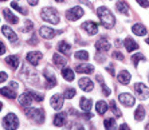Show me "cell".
Returning a JSON list of instances; mask_svg holds the SVG:
<instances>
[{
    "label": "cell",
    "instance_id": "277c9868",
    "mask_svg": "<svg viewBox=\"0 0 149 130\" xmlns=\"http://www.w3.org/2000/svg\"><path fill=\"white\" fill-rule=\"evenodd\" d=\"M3 125L6 129H17L19 127V120L14 113H10L4 117Z\"/></svg>",
    "mask_w": 149,
    "mask_h": 130
},
{
    "label": "cell",
    "instance_id": "ffe728a7",
    "mask_svg": "<svg viewBox=\"0 0 149 130\" xmlns=\"http://www.w3.org/2000/svg\"><path fill=\"white\" fill-rule=\"evenodd\" d=\"M132 31H133V34L139 35V36H144V35H146V32H148L146 27L144 26V24H141V23L134 24V26L132 27Z\"/></svg>",
    "mask_w": 149,
    "mask_h": 130
},
{
    "label": "cell",
    "instance_id": "6da1fadb",
    "mask_svg": "<svg viewBox=\"0 0 149 130\" xmlns=\"http://www.w3.org/2000/svg\"><path fill=\"white\" fill-rule=\"evenodd\" d=\"M97 15H98V17H100L101 24H102L105 28L110 30V28L114 27L116 19H114V16H113V14H111V12L106 7H100V8H98V10H97Z\"/></svg>",
    "mask_w": 149,
    "mask_h": 130
},
{
    "label": "cell",
    "instance_id": "9a60e30c",
    "mask_svg": "<svg viewBox=\"0 0 149 130\" xmlns=\"http://www.w3.org/2000/svg\"><path fill=\"white\" fill-rule=\"evenodd\" d=\"M79 87L83 90V91H91V90L94 89V85H93V82H91V79H89V78H81L79 79Z\"/></svg>",
    "mask_w": 149,
    "mask_h": 130
},
{
    "label": "cell",
    "instance_id": "52a82bcc",
    "mask_svg": "<svg viewBox=\"0 0 149 130\" xmlns=\"http://www.w3.org/2000/svg\"><path fill=\"white\" fill-rule=\"evenodd\" d=\"M134 91L139 95L140 99H146L149 97V87L146 85H144V83H136Z\"/></svg>",
    "mask_w": 149,
    "mask_h": 130
},
{
    "label": "cell",
    "instance_id": "f35d334b",
    "mask_svg": "<svg viewBox=\"0 0 149 130\" xmlns=\"http://www.w3.org/2000/svg\"><path fill=\"white\" fill-rule=\"evenodd\" d=\"M31 92L32 98H34V101H36V102H42L43 101V95L42 94H39V92H35V91H30Z\"/></svg>",
    "mask_w": 149,
    "mask_h": 130
},
{
    "label": "cell",
    "instance_id": "7c38bea8",
    "mask_svg": "<svg viewBox=\"0 0 149 130\" xmlns=\"http://www.w3.org/2000/svg\"><path fill=\"white\" fill-rule=\"evenodd\" d=\"M43 75H45V78H46V86H47V89H51V87L56 86V78L52 72H50L49 70H45V74H43Z\"/></svg>",
    "mask_w": 149,
    "mask_h": 130
},
{
    "label": "cell",
    "instance_id": "4fadbf2b",
    "mask_svg": "<svg viewBox=\"0 0 149 130\" xmlns=\"http://www.w3.org/2000/svg\"><path fill=\"white\" fill-rule=\"evenodd\" d=\"M50 103H51L52 109L55 110H61L63 107V97L59 95V94H55V95H52L51 101H50Z\"/></svg>",
    "mask_w": 149,
    "mask_h": 130
},
{
    "label": "cell",
    "instance_id": "5bb4252c",
    "mask_svg": "<svg viewBox=\"0 0 149 130\" xmlns=\"http://www.w3.org/2000/svg\"><path fill=\"white\" fill-rule=\"evenodd\" d=\"M95 48H97V51H100V52H106L110 50V43L105 38H101L100 40L95 43Z\"/></svg>",
    "mask_w": 149,
    "mask_h": 130
},
{
    "label": "cell",
    "instance_id": "cb8c5ba5",
    "mask_svg": "<svg viewBox=\"0 0 149 130\" xmlns=\"http://www.w3.org/2000/svg\"><path fill=\"white\" fill-rule=\"evenodd\" d=\"M3 14H4V17H6V19H7L10 23H12V24H16L17 20H19V19H17V17L10 11V8H4V10H3Z\"/></svg>",
    "mask_w": 149,
    "mask_h": 130
},
{
    "label": "cell",
    "instance_id": "f546056e",
    "mask_svg": "<svg viewBox=\"0 0 149 130\" xmlns=\"http://www.w3.org/2000/svg\"><path fill=\"white\" fill-rule=\"evenodd\" d=\"M116 8H117L121 14L124 15H128L129 14V10H128V4L125 3V1H122V0H120L117 4H116Z\"/></svg>",
    "mask_w": 149,
    "mask_h": 130
},
{
    "label": "cell",
    "instance_id": "11a10c76",
    "mask_svg": "<svg viewBox=\"0 0 149 130\" xmlns=\"http://www.w3.org/2000/svg\"><path fill=\"white\" fill-rule=\"evenodd\" d=\"M0 1H6V0H0Z\"/></svg>",
    "mask_w": 149,
    "mask_h": 130
},
{
    "label": "cell",
    "instance_id": "d6986e66",
    "mask_svg": "<svg viewBox=\"0 0 149 130\" xmlns=\"http://www.w3.org/2000/svg\"><path fill=\"white\" fill-rule=\"evenodd\" d=\"M130 78H132V76H130V72L126 71V70H122L117 76L118 82L121 83V85H128V83L130 82Z\"/></svg>",
    "mask_w": 149,
    "mask_h": 130
},
{
    "label": "cell",
    "instance_id": "f6af8a7d",
    "mask_svg": "<svg viewBox=\"0 0 149 130\" xmlns=\"http://www.w3.org/2000/svg\"><path fill=\"white\" fill-rule=\"evenodd\" d=\"M106 70H108V71L110 72L111 75H114V70H113V65H110V66H109V67H108V69H106Z\"/></svg>",
    "mask_w": 149,
    "mask_h": 130
},
{
    "label": "cell",
    "instance_id": "db71d44e",
    "mask_svg": "<svg viewBox=\"0 0 149 130\" xmlns=\"http://www.w3.org/2000/svg\"><path fill=\"white\" fill-rule=\"evenodd\" d=\"M145 129H146V130H149V123H148V125H146V126H145Z\"/></svg>",
    "mask_w": 149,
    "mask_h": 130
},
{
    "label": "cell",
    "instance_id": "ba28073f",
    "mask_svg": "<svg viewBox=\"0 0 149 130\" xmlns=\"http://www.w3.org/2000/svg\"><path fill=\"white\" fill-rule=\"evenodd\" d=\"M118 99H120V102H121L122 105H124V106H126V107H132V106H134V102H136L134 97L130 95L129 92H122V94H120Z\"/></svg>",
    "mask_w": 149,
    "mask_h": 130
},
{
    "label": "cell",
    "instance_id": "74e56055",
    "mask_svg": "<svg viewBox=\"0 0 149 130\" xmlns=\"http://www.w3.org/2000/svg\"><path fill=\"white\" fill-rule=\"evenodd\" d=\"M32 27H34L32 22H31V20H26L24 27H23V32H30V31L32 30Z\"/></svg>",
    "mask_w": 149,
    "mask_h": 130
},
{
    "label": "cell",
    "instance_id": "f5cc1de1",
    "mask_svg": "<svg viewBox=\"0 0 149 130\" xmlns=\"http://www.w3.org/2000/svg\"><path fill=\"white\" fill-rule=\"evenodd\" d=\"M145 42H146V44H149V38H146V40H145Z\"/></svg>",
    "mask_w": 149,
    "mask_h": 130
},
{
    "label": "cell",
    "instance_id": "8d00e7d4",
    "mask_svg": "<svg viewBox=\"0 0 149 130\" xmlns=\"http://www.w3.org/2000/svg\"><path fill=\"white\" fill-rule=\"evenodd\" d=\"M110 107H111V110H113V114H114L117 118H120V117H121V111H120V109L116 106L114 101H111V102H110Z\"/></svg>",
    "mask_w": 149,
    "mask_h": 130
},
{
    "label": "cell",
    "instance_id": "d590c367",
    "mask_svg": "<svg viewBox=\"0 0 149 130\" xmlns=\"http://www.w3.org/2000/svg\"><path fill=\"white\" fill-rule=\"evenodd\" d=\"M141 60H145V56H144L142 54H140V52L132 56V62L134 63V65H139V62H141Z\"/></svg>",
    "mask_w": 149,
    "mask_h": 130
},
{
    "label": "cell",
    "instance_id": "c3c4849f",
    "mask_svg": "<svg viewBox=\"0 0 149 130\" xmlns=\"http://www.w3.org/2000/svg\"><path fill=\"white\" fill-rule=\"evenodd\" d=\"M121 130H129V126L126 125V123H124V125H121V127H120Z\"/></svg>",
    "mask_w": 149,
    "mask_h": 130
},
{
    "label": "cell",
    "instance_id": "8992f818",
    "mask_svg": "<svg viewBox=\"0 0 149 130\" xmlns=\"http://www.w3.org/2000/svg\"><path fill=\"white\" fill-rule=\"evenodd\" d=\"M83 14H85V11H83L81 7L77 6V7H73V8H70V10H67L66 17H67V20L75 22V20H78L79 17H82Z\"/></svg>",
    "mask_w": 149,
    "mask_h": 130
},
{
    "label": "cell",
    "instance_id": "8fae6325",
    "mask_svg": "<svg viewBox=\"0 0 149 130\" xmlns=\"http://www.w3.org/2000/svg\"><path fill=\"white\" fill-rule=\"evenodd\" d=\"M40 59H42V52L39 51H32L27 54V62L32 66H38Z\"/></svg>",
    "mask_w": 149,
    "mask_h": 130
},
{
    "label": "cell",
    "instance_id": "ac0fdd59",
    "mask_svg": "<svg viewBox=\"0 0 149 130\" xmlns=\"http://www.w3.org/2000/svg\"><path fill=\"white\" fill-rule=\"evenodd\" d=\"M1 31H3V35H4V36H6V38H7L10 42H16V40H17L16 34H15L14 31L11 30L8 26H3V27H1Z\"/></svg>",
    "mask_w": 149,
    "mask_h": 130
},
{
    "label": "cell",
    "instance_id": "9c48e42d",
    "mask_svg": "<svg viewBox=\"0 0 149 130\" xmlns=\"http://www.w3.org/2000/svg\"><path fill=\"white\" fill-rule=\"evenodd\" d=\"M61 31H55L52 30V28L50 27H40V30H39V34H40L42 38L45 39H52L55 35H58Z\"/></svg>",
    "mask_w": 149,
    "mask_h": 130
},
{
    "label": "cell",
    "instance_id": "bcb514c9",
    "mask_svg": "<svg viewBox=\"0 0 149 130\" xmlns=\"http://www.w3.org/2000/svg\"><path fill=\"white\" fill-rule=\"evenodd\" d=\"M27 1L30 6H36V4H38V0H27Z\"/></svg>",
    "mask_w": 149,
    "mask_h": 130
},
{
    "label": "cell",
    "instance_id": "484cf974",
    "mask_svg": "<svg viewBox=\"0 0 149 130\" xmlns=\"http://www.w3.org/2000/svg\"><path fill=\"white\" fill-rule=\"evenodd\" d=\"M95 110H97V113L100 114V115H104V114L106 113V110H108V105H106V102H104V101H98V102L95 103Z\"/></svg>",
    "mask_w": 149,
    "mask_h": 130
},
{
    "label": "cell",
    "instance_id": "30bf717a",
    "mask_svg": "<svg viewBox=\"0 0 149 130\" xmlns=\"http://www.w3.org/2000/svg\"><path fill=\"white\" fill-rule=\"evenodd\" d=\"M81 27H82V30L86 31L89 35H95L98 32V26L94 23V22H91V20L85 22V23H83Z\"/></svg>",
    "mask_w": 149,
    "mask_h": 130
},
{
    "label": "cell",
    "instance_id": "60d3db41",
    "mask_svg": "<svg viewBox=\"0 0 149 130\" xmlns=\"http://www.w3.org/2000/svg\"><path fill=\"white\" fill-rule=\"evenodd\" d=\"M101 87H102V92H104V95H110V90L105 86V83H101Z\"/></svg>",
    "mask_w": 149,
    "mask_h": 130
},
{
    "label": "cell",
    "instance_id": "836d02e7",
    "mask_svg": "<svg viewBox=\"0 0 149 130\" xmlns=\"http://www.w3.org/2000/svg\"><path fill=\"white\" fill-rule=\"evenodd\" d=\"M75 90L74 89H67L66 91L63 92V98H66V99H71V98H74L75 97Z\"/></svg>",
    "mask_w": 149,
    "mask_h": 130
},
{
    "label": "cell",
    "instance_id": "ee69618b",
    "mask_svg": "<svg viewBox=\"0 0 149 130\" xmlns=\"http://www.w3.org/2000/svg\"><path fill=\"white\" fill-rule=\"evenodd\" d=\"M4 52H6V46L3 42H0V55H3Z\"/></svg>",
    "mask_w": 149,
    "mask_h": 130
},
{
    "label": "cell",
    "instance_id": "83f0119b",
    "mask_svg": "<svg viewBox=\"0 0 149 130\" xmlns=\"http://www.w3.org/2000/svg\"><path fill=\"white\" fill-rule=\"evenodd\" d=\"M144 118H145V109H144V106H139L134 111V120L142 121Z\"/></svg>",
    "mask_w": 149,
    "mask_h": 130
},
{
    "label": "cell",
    "instance_id": "4dcf8cb0",
    "mask_svg": "<svg viewBox=\"0 0 149 130\" xmlns=\"http://www.w3.org/2000/svg\"><path fill=\"white\" fill-rule=\"evenodd\" d=\"M52 60H54V63H55L56 66H65L67 63L66 59L63 58V56H61L59 54H54V56H52Z\"/></svg>",
    "mask_w": 149,
    "mask_h": 130
},
{
    "label": "cell",
    "instance_id": "3957f363",
    "mask_svg": "<svg viewBox=\"0 0 149 130\" xmlns=\"http://www.w3.org/2000/svg\"><path fill=\"white\" fill-rule=\"evenodd\" d=\"M26 114L36 123L45 122V111L42 109H26Z\"/></svg>",
    "mask_w": 149,
    "mask_h": 130
},
{
    "label": "cell",
    "instance_id": "44dd1931",
    "mask_svg": "<svg viewBox=\"0 0 149 130\" xmlns=\"http://www.w3.org/2000/svg\"><path fill=\"white\" fill-rule=\"evenodd\" d=\"M6 62H7V65L10 66L12 70H16L17 67H19V58H17L16 55H10V56H7L6 58Z\"/></svg>",
    "mask_w": 149,
    "mask_h": 130
},
{
    "label": "cell",
    "instance_id": "e575fe53",
    "mask_svg": "<svg viewBox=\"0 0 149 130\" xmlns=\"http://www.w3.org/2000/svg\"><path fill=\"white\" fill-rule=\"evenodd\" d=\"M11 7L15 8V10L17 11V12H20V14H23V15H27V14H28V11H27V10H24L23 7H20V6H17L16 1H12V3H11Z\"/></svg>",
    "mask_w": 149,
    "mask_h": 130
},
{
    "label": "cell",
    "instance_id": "d4e9b609",
    "mask_svg": "<svg viewBox=\"0 0 149 130\" xmlns=\"http://www.w3.org/2000/svg\"><path fill=\"white\" fill-rule=\"evenodd\" d=\"M66 123V114L65 113H59L54 117V125L55 126H63Z\"/></svg>",
    "mask_w": 149,
    "mask_h": 130
},
{
    "label": "cell",
    "instance_id": "816d5d0a",
    "mask_svg": "<svg viewBox=\"0 0 149 130\" xmlns=\"http://www.w3.org/2000/svg\"><path fill=\"white\" fill-rule=\"evenodd\" d=\"M55 1H58V3H62V1H65V0H55Z\"/></svg>",
    "mask_w": 149,
    "mask_h": 130
},
{
    "label": "cell",
    "instance_id": "d6a6232c",
    "mask_svg": "<svg viewBox=\"0 0 149 130\" xmlns=\"http://www.w3.org/2000/svg\"><path fill=\"white\" fill-rule=\"evenodd\" d=\"M75 58L79 59V60H87V59H89V54H87V51L81 50V51H77L75 52Z\"/></svg>",
    "mask_w": 149,
    "mask_h": 130
},
{
    "label": "cell",
    "instance_id": "7bdbcfd3",
    "mask_svg": "<svg viewBox=\"0 0 149 130\" xmlns=\"http://www.w3.org/2000/svg\"><path fill=\"white\" fill-rule=\"evenodd\" d=\"M6 79H7V74H6L4 71H1L0 72V83H3Z\"/></svg>",
    "mask_w": 149,
    "mask_h": 130
},
{
    "label": "cell",
    "instance_id": "e0dca14e",
    "mask_svg": "<svg viewBox=\"0 0 149 130\" xmlns=\"http://www.w3.org/2000/svg\"><path fill=\"white\" fill-rule=\"evenodd\" d=\"M32 101H34V98H32V95H31V92L30 91H26L24 94L20 95V98H19V103H20L22 106H24V107L30 106Z\"/></svg>",
    "mask_w": 149,
    "mask_h": 130
},
{
    "label": "cell",
    "instance_id": "7dc6e473",
    "mask_svg": "<svg viewBox=\"0 0 149 130\" xmlns=\"http://www.w3.org/2000/svg\"><path fill=\"white\" fill-rule=\"evenodd\" d=\"M28 43H30V44H38V42H36V38L30 39V40H28Z\"/></svg>",
    "mask_w": 149,
    "mask_h": 130
},
{
    "label": "cell",
    "instance_id": "603a6c76",
    "mask_svg": "<svg viewBox=\"0 0 149 130\" xmlns=\"http://www.w3.org/2000/svg\"><path fill=\"white\" fill-rule=\"evenodd\" d=\"M58 51L62 52V54H66V55H70L71 54V46L66 42H59L58 44Z\"/></svg>",
    "mask_w": 149,
    "mask_h": 130
},
{
    "label": "cell",
    "instance_id": "681fc988",
    "mask_svg": "<svg viewBox=\"0 0 149 130\" xmlns=\"http://www.w3.org/2000/svg\"><path fill=\"white\" fill-rule=\"evenodd\" d=\"M81 1H82V3H85V4H87V6H90V3H89V1H86V0H81Z\"/></svg>",
    "mask_w": 149,
    "mask_h": 130
},
{
    "label": "cell",
    "instance_id": "1f68e13d",
    "mask_svg": "<svg viewBox=\"0 0 149 130\" xmlns=\"http://www.w3.org/2000/svg\"><path fill=\"white\" fill-rule=\"evenodd\" d=\"M104 125H105V129L108 130H111L116 127V120L114 118H106V120L104 121Z\"/></svg>",
    "mask_w": 149,
    "mask_h": 130
},
{
    "label": "cell",
    "instance_id": "2e32d148",
    "mask_svg": "<svg viewBox=\"0 0 149 130\" xmlns=\"http://www.w3.org/2000/svg\"><path fill=\"white\" fill-rule=\"evenodd\" d=\"M75 71L79 72V74H91L94 71V67L89 63H82V65H78L75 67Z\"/></svg>",
    "mask_w": 149,
    "mask_h": 130
},
{
    "label": "cell",
    "instance_id": "f907efd6",
    "mask_svg": "<svg viewBox=\"0 0 149 130\" xmlns=\"http://www.w3.org/2000/svg\"><path fill=\"white\" fill-rule=\"evenodd\" d=\"M1 109H3V103L0 102V111H1Z\"/></svg>",
    "mask_w": 149,
    "mask_h": 130
},
{
    "label": "cell",
    "instance_id": "5b68a950",
    "mask_svg": "<svg viewBox=\"0 0 149 130\" xmlns=\"http://www.w3.org/2000/svg\"><path fill=\"white\" fill-rule=\"evenodd\" d=\"M16 89H17V83L11 82L10 86L0 89V94L4 97H7V98H10V99H15V98H16Z\"/></svg>",
    "mask_w": 149,
    "mask_h": 130
},
{
    "label": "cell",
    "instance_id": "f1b7e54d",
    "mask_svg": "<svg viewBox=\"0 0 149 130\" xmlns=\"http://www.w3.org/2000/svg\"><path fill=\"white\" fill-rule=\"evenodd\" d=\"M79 106L83 111H90L91 109V101L87 99V98H81V102H79Z\"/></svg>",
    "mask_w": 149,
    "mask_h": 130
},
{
    "label": "cell",
    "instance_id": "4316f807",
    "mask_svg": "<svg viewBox=\"0 0 149 130\" xmlns=\"http://www.w3.org/2000/svg\"><path fill=\"white\" fill-rule=\"evenodd\" d=\"M62 76L66 79L67 82H71V81H74V78H75V74H74V71L71 69H63Z\"/></svg>",
    "mask_w": 149,
    "mask_h": 130
},
{
    "label": "cell",
    "instance_id": "b9f144b4",
    "mask_svg": "<svg viewBox=\"0 0 149 130\" xmlns=\"http://www.w3.org/2000/svg\"><path fill=\"white\" fill-rule=\"evenodd\" d=\"M113 56H114L116 59H118V60H121V62L124 60V55H122V54H121V52H120V51H116L114 54H113Z\"/></svg>",
    "mask_w": 149,
    "mask_h": 130
},
{
    "label": "cell",
    "instance_id": "7a4b0ae2",
    "mask_svg": "<svg viewBox=\"0 0 149 130\" xmlns=\"http://www.w3.org/2000/svg\"><path fill=\"white\" fill-rule=\"evenodd\" d=\"M40 16L45 22H49V23H52V24H58L59 23V15H58V12H56L55 8H51V7L43 8Z\"/></svg>",
    "mask_w": 149,
    "mask_h": 130
},
{
    "label": "cell",
    "instance_id": "ab89813d",
    "mask_svg": "<svg viewBox=\"0 0 149 130\" xmlns=\"http://www.w3.org/2000/svg\"><path fill=\"white\" fill-rule=\"evenodd\" d=\"M137 3L141 6V7H144V8H148L149 7V1L148 0H136Z\"/></svg>",
    "mask_w": 149,
    "mask_h": 130
},
{
    "label": "cell",
    "instance_id": "7402d4cb",
    "mask_svg": "<svg viewBox=\"0 0 149 130\" xmlns=\"http://www.w3.org/2000/svg\"><path fill=\"white\" fill-rule=\"evenodd\" d=\"M124 44H125V48L128 50V52H132V51H134V50H137V48H139V44H137V43H136L132 38H126V39H125Z\"/></svg>",
    "mask_w": 149,
    "mask_h": 130
}]
</instances>
